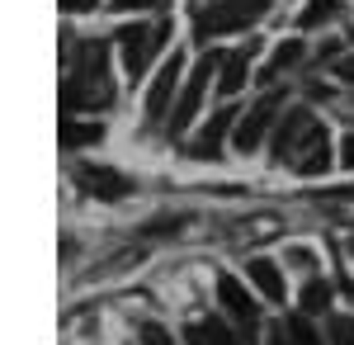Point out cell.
I'll return each mask as SVG.
<instances>
[{
    "mask_svg": "<svg viewBox=\"0 0 354 345\" xmlns=\"http://www.w3.org/2000/svg\"><path fill=\"white\" fill-rule=\"evenodd\" d=\"M113 85H109V57H104V43H81V57L71 62V76L62 85V105L66 114L76 109H90L100 100H109Z\"/></svg>",
    "mask_w": 354,
    "mask_h": 345,
    "instance_id": "1",
    "label": "cell"
},
{
    "mask_svg": "<svg viewBox=\"0 0 354 345\" xmlns=\"http://www.w3.org/2000/svg\"><path fill=\"white\" fill-rule=\"evenodd\" d=\"M274 0H218L213 10L198 15V43H208L213 33H232V28H250V19H260Z\"/></svg>",
    "mask_w": 354,
    "mask_h": 345,
    "instance_id": "2",
    "label": "cell"
},
{
    "mask_svg": "<svg viewBox=\"0 0 354 345\" xmlns=\"http://www.w3.org/2000/svg\"><path fill=\"white\" fill-rule=\"evenodd\" d=\"M165 33H170L165 24H128L123 33H118V48H123V71H128L133 80L147 71L151 53H156V48H165Z\"/></svg>",
    "mask_w": 354,
    "mask_h": 345,
    "instance_id": "3",
    "label": "cell"
},
{
    "mask_svg": "<svg viewBox=\"0 0 354 345\" xmlns=\"http://www.w3.org/2000/svg\"><path fill=\"white\" fill-rule=\"evenodd\" d=\"M213 67H222V57H218V53H208L203 62H198V67H194V76L185 80L180 100H175V109H170V123H165V128H170V137H180V133H185V128L194 123V114H198V100H203V85L213 80Z\"/></svg>",
    "mask_w": 354,
    "mask_h": 345,
    "instance_id": "4",
    "label": "cell"
},
{
    "mask_svg": "<svg viewBox=\"0 0 354 345\" xmlns=\"http://www.w3.org/2000/svg\"><path fill=\"white\" fill-rule=\"evenodd\" d=\"M317 128L322 123L307 109H288V118H279V128H274V161H298Z\"/></svg>",
    "mask_w": 354,
    "mask_h": 345,
    "instance_id": "5",
    "label": "cell"
},
{
    "mask_svg": "<svg viewBox=\"0 0 354 345\" xmlns=\"http://www.w3.org/2000/svg\"><path fill=\"white\" fill-rule=\"evenodd\" d=\"M274 114H279V95H265L250 105V114L236 123V152H255L265 142V128L274 123Z\"/></svg>",
    "mask_w": 354,
    "mask_h": 345,
    "instance_id": "6",
    "label": "cell"
},
{
    "mask_svg": "<svg viewBox=\"0 0 354 345\" xmlns=\"http://www.w3.org/2000/svg\"><path fill=\"white\" fill-rule=\"evenodd\" d=\"M180 71H185V57H165V67L156 71V80H151V95H147V118H165L170 114V95H175V85H180Z\"/></svg>",
    "mask_w": 354,
    "mask_h": 345,
    "instance_id": "7",
    "label": "cell"
},
{
    "mask_svg": "<svg viewBox=\"0 0 354 345\" xmlns=\"http://www.w3.org/2000/svg\"><path fill=\"white\" fill-rule=\"evenodd\" d=\"M218 298H222V308L241 321L245 331H255V303H250V293H245L232 274H218Z\"/></svg>",
    "mask_w": 354,
    "mask_h": 345,
    "instance_id": "8",
    "label": "cell"
},
{
    "mask_svg": "<svg viewBox=\"0 0 354 345\" xmlns=\"http://www.w3.org/2000/svg\"><path fill=\"white\" fill-rule=\"evenodd\" d=\"M250 53H255V48H241V53H227V57H222V76H218L222 95H236V90L245 85V76H250Z\"/></svg>",
    "mask_w": 354,
    "mask_h": 345,
    "instance_id": "9",
    "label": "cell"
},
{
    "mask_svg": "<svg viewBox=\"0 0 354 345\" xmlns=\"http://www.w3.org/2000/svg\"><path fill=\"white\" fill-rule=\"evenodd\" d=\"M81 185L90 189V194H100V199H123V194L133 189L123 175H113V170H95V166H85V170H81Z\"/></svg>",
    "mask_w": 354,
    "mask_h": 345,
    "instance_id": "10",
    "label": "cell"
},
{
    "mask_svg": "<svg viewBox=\"0 0 354 345\" xmlns=\"http://www.w3.org/2000/svg\"><path fill=\"white\" fill-rule=\"evenodd\" d=\"M227 123H232V109L222 105L218 114H213V123H208V128H203V133L194 137V157H218V147H222V137H227Z\"/></svg>",
    "mask_w": 354,
    "mask_h": 345,
    "instance_id": "11",
    "label": "cell"
},
{
    "mask_svg": "<svg viewBox=\"0 0 354 345\" xmlns=\"http://www.w3.org/2000/svg\"><path fill=\"white\" fill-rule=\"evenodd\" d=\"M293 166H298L302 175H322V170H326L330 166V147H326V128H317V133H312V142H307V147H302V157L293 161Z\"/></svg>",
    "mask_w": 354,
    "mask_h": 345,
    "instance_id": "12",
    "label": "cell"
},
{
    "mask_svg": "<svg viewBox=\"0 0 354 345\" xmlns=\"http://www.w3.org/2000/svg\"><path fill=\"white\" fill-rule=\"evenodd\" d=\"M250 284L265 293L270 303H283V274L274 260H250Z\"/></svg>",
    "mask_w": 354,
    "mask_h": 345,
    "instance_id": "13",
    "label": "cell"
},
{
    "mask_svg": "<svg viewBox=\"0 0 354 345\" xmlns=\"http://www.w3.org/2000/svg\"><path fill=\"white\" fill-rule=\"evenodd\" d=\"M189 345H236V336L227 331V321L218 317H203L189 326Z\"/></svg>",
    "mask_w": 354,
    "mask_h": 345,
    "instance_id": "14",
    "label": "cell"
},
{
    "mask_svg": "<svg viewBox=\"0 0 354 345\" xmlns=\"http://www.w3.org/2000/svg\"><path fill=\"white\" fill-rule=\"evenodd\" d=\"M104 128L100 123H81V118H66L62 123V147H90V142H100Z\"/></svg>",
    "mask_w": 354,
    "mask_h": 345,
    "instance_id": "15",
    "label": "cell"
},
{
    "mask_svg": "<svg viewBox=\"0 0 354 345\" xmlns=\"http://www.w3.org/2000/svg\"><path fill=\"white\" fill-rule=\"evenodd\" d=\"M298 62H302V43H283V48H274L270 67H265V80L283 76V71H288V67H298Z\"/></svg>",
    "mask_w": 354,
    "mask_h": 345,
    "instance_id": "16",
    "label": "cell"
},
{
    "mask_svg": "<svg viewBox=\"0 0 354 345\" xmlns=\"http://www.w3.org/2000/svg\"><path fill=\"white\" fill-rule=\"evenodd\" d=\"M335 10H340L335 0H312V5L298 15V28H322L326 19H335Z\"/></svg>",
    "mask_w": 354,
    "mask_h": 345,
    "instance_id": "17",
    "label": "cell"
},
{
    "mask_svg": "<svg viewBox=\"0 0 354 345\" xmlns=\"http://www.w3.org/2000/svg\"><path fill=\"white\" fill-rule=\"evenodd\" d=\"M326 303H330V289L322 284V279H312V284L302 289V308H307V312H322Z\"/></svg>",
    "mask_w": 354,
    "mask_h": 345,
    "instance_id": "18",
    "label": "cell"
},
{
    "mask_svg": "<svg viewBox=\"0 0 354 345\" xmlns=\"http://www.w3.org/2000/svg\"><path fill=\"white\" fill-rule=\"evenodd\" d=\"M283 326H288V336H293L298 345H322V341H317V331L307 326V317H288Z\"/></svg>",
    "mask_w": 354,
    "mask_h": 345,
    "instance_id": "19",
    "label": "cell"
},
{
    "mask_svg": "<svg viewBox=\"0 0 354 345\" xmlns=\"http://www.w3.org/2000/svg\"><path fill=\"white\" fill-rule=\"evenodd\" d=\"M330 345H354V317H330Z\"/></svg>",
    "mask_w": 354,
    "mask_h": 345,
    "instance_id": "20",
    "label": "cell"
},
{
    "mask_svg": "<svg viewBox=\"0 0 354 345\" xmlns=\"http://www.w3.org/2000/svg\"><path fill=\"white\" fill-rule=\"evenodd\" d=\"M95 5H100V0H62L66 15H85V10H95Z\"/></svg>",
    "mask_w": 354,
    "mask_h": 345,
    "instance_id": "21",
    "label": "cell"
},
{
    "mask_svg": "<svg viewBox=\"0 0 354 345\" xmlns=\"http://www.w3.org/2000/svg\"><path fill=\"white\" fill-rule=\"evenodd\" d=\"M142 336H147V345H170V341L161 336V326H142Z\"/></svg>",
    "mask_w": 354,
    "mask_h": 345,
    "instance_id": "22",
    "label": "cell"
},
{
    "mask_svg": "<svg viewBox=\"0 0 354 345\" xmlns=\"http://www.w3.org/2000/svg\"><path fill=\"white\" fill-rule=\"evenodd\" d=\"M335 76H340V80H354V57H345V62H335Z\"/></svg>",
    "mask_w": 354,
    "mask_h": 345,
    "instance_id": "23",
    "label": "cell"
},
{
    "mask_svg": "<svg viewBox=\"0 0 354 345\" xmlns=\"http://www.w3.org/2000/svg\"><path fill=\"white\" fill-rule=\"evenodd\" d=\"M274 345H298V341L288 336V326H274Z\"/></svg>",
    "mask_w": 354,
    "mask_h": 345,
    "instance_id": "24",
    "label": "cell"
},
{
    "mask_svg": "<svg viewBox=\"0 0 354 345\" xmlns=\"http://www.w3.org/2000/svg\"><path fill=\"white\" fill-rule=\"evenodd\" d=\"M340 161H345V166H354V133L345 137V152H340Z\"/></svg>",
    "mask_w": 354,
    "mask_h": 345,
    "instance_id": "25",
    "label": "cell"
}]
</instances>
